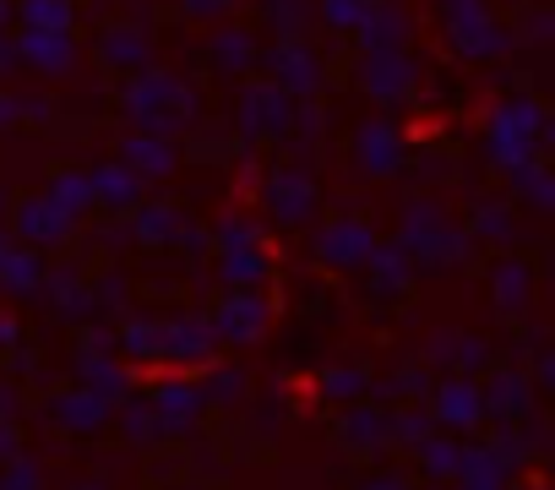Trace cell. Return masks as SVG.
<instances>
[{
	"mask_svg": "<svg viewBox=\"0 0 555 490\" xmlns=\"http://www.w3.org/2000/svg\"><path fill=\"white\" fill-rule=\"evenodd\" d=\"M28 17H34V23L61 28V23H66V0H28Z\"/></svg>",
	"mask_w": 555,
	"mask_h": 490,
	"instance_id": "obj_3",
	"label": "cell"
},
{
	"mask_svg": "<svg viewBox=\"0 0 555 490\" xmlns=\"http://www.w3.org/2000/svg\"><path fill=\"white\" fill-rule=\"evenodd\" d=\"M533 142H539V109L533 104H501L495 120H490V153L501 164H522Z\"/></svg>",
	"mask_w": 555,
	"mask_h": 490,
	"instance_id": "obj_1",
	"label": "cell"
},
{
	"mask_svg": "<svg viewBox=\"0 0 555 490\" xmlns=\"http://www.w3.org/2000/svg\"><path fill=\"white\" fill-rule=\"evenodd\" d=\"M191 7H196L202 17H212V12H207V7H212V0H191ZM218 7H223V0H218Z\"/></svg>",
	"mask_w": 555,
	"mask_h": 490,
	"instance_id": "obj_4",
	"label": "cell"
},
{
	"mask_svg": "<svg viewBox=\"0 0 555 490\" xmlns=\"http://www.w3.org/2000/svg\"><path fill=\"white\" fill-rule=\"evenodd\" d=\"M28 50H39V55H34L39 66H66V44H61L55 34H50V39H44V34H34V39H28Z\"/></svg>",
	"mask_w": 555,
	"mask_h": 490,
	"instance_id": "obj_2",
	"label": "cell"
}]
</instances>
